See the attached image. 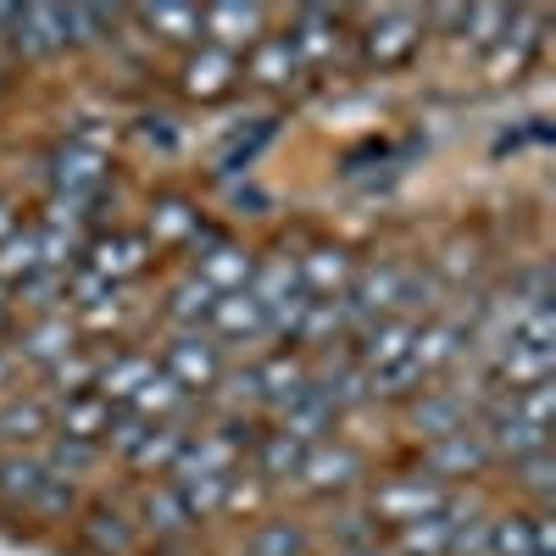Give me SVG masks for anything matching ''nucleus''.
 <instances>
[{
	"label": "nucleus",
	"mask_w": 556,
	"mask_h": 556,
	"mask_svg": "<svg viewBox=\"0 0 556 556\" xmlns=\"http://www.w3.org/2000/svg\"><path fill=\"white\" fill-rule=\"evenodd\" d=\"M0 329H7V301H0Z\"/></svg>",
	"instance_id": "42"
},
{
	"label": "nucleus",
	"mask_w": 556,
	"mask_h": 556,
	"mask_svg": "<svg viewBox=\"0 0 556 556\" xmlns=\"http://www.w3.org/2000/svg\"><path fill=\"white\" fill-rule=\"evenodd\" d=\"M285 39H290L295 62H329L334 45H340V23L329 12H301L295 17V34H285Z\"/></svg>",
	"instance_id": "14"
},
{
	"label": "nucleus",
	"mask_w": 556,
	"mask_h": 556,
	"mask_svg": "<svg viewBox=\"0 0 556 556\" xmlns=\"http://www.w3.org/2000/svg\"><path fill=\"white\" fill-rule=\"evenodd\" d=\"M295 51H290V39L285 34H262L256 45H251V78H262V84H290L295 78Z\"/></svg>",
	"instance_id": "20"
},
{
	"label": "nucleus",
	"mask_w": 556,
	"mask_h": 556,
	"mask_svg": "<svg viewBox=\"0 0 556 556\" xmlns=\"http://www.w3.org/2000/svg\"><path fill=\"white\" fill-rule=\"evenodd\" d=\"M267 134H273V123H256V134H251V139L240 134L235 146H228V151L217 156V173H240V167H245V162H251V156L262 151V139H267Z\"/></svg>",
	"instance_id": "37"
},
{
	"label": "nucleus",
	"mask_w": 556,
	"mask_h": 556,
	"mask_svg": "<svg viewBox=\"0 0 556 556\" xmlns=\"http://www.w3.org/2000/svg\"><path fill=\"white\" fill-rule=\"evenodd\" d=\"M45 479H51V468H45L39 456H23V451L0 456V501H7V506H34Z\"/></svg>",
	"instance_id": "13"
},
{
	"label": "nucleus",
	"mask_w": 556,
	"mask_h": 556,
	"mask_svg": "<svg viewBox=\"0 0 556 556\" xmlns=\"http://www.w3.org/2000/svg\"><path fill=\"white\" fill-rule=\"evenodd\" d=\"M484 445H490V456L501 451V456H529V451H540V445H551L545 440V429H534V424H523V417L513 412V401L506 406H495L490 412V429H484Z\"/></svg>",
	"instance_id": "10"
},
{
	"label": "nucleus",
	"mask_w": 556,
	"mask_h": 556,
	"mask_svg": "<svg viewBox=\"0 0 556 556\" xmlns=\"http://www.w3.org/2000/svg\"><path fill=\"white\" fill-rule=\"evenodd\" d=\"M201 228V217L184 206V201H162L156 206V217H151V235H156V245H178V240H190Z\"/></svg>",
	"instance_id": "33"
},
{
	"label": "nucleus",
	"mask_w": 556,
	"mask_h": 556,
	"mask_svg": "<svg viewBox=\"0 0 556 556\" xmlns=\"http://www.w3.org/2000/svg\"><path fill=\"white\" fill-rule=\"evenodd\" d=\"M301 479L317 490V495H329V490H345L362 479V456L345 451V445H312L306 462H301Z\"/></svg>",
	"instance_id": "5"
},
{
	"label": "nucleus",
	"mask_w": 556,
	"mask_h": 556,
	"mask_svg": "<svg viewBox=\"0 0 556 556\" xmlns=\"http://www.w3.org/2000/svg\"><path fill=\"white\" fill-rule=\"evenodd\" d=\"M417 39H424V17L417 12H379L362 34V51L374 67H401V62H412Z\"/></svg>",
	"instance_id": "1"
},
{
	"label": "nucleus",
	"mask_w": 556,
	"mask_h": 556,
	"mask_svg": "<svg viewBox=\"0 0 556 556\" xmlns=\"http://www.w3.org/2000/svg\"><path fill=\"white\" fill-rule=\"evenodd\" d=\"M184 401H190V395H184V390H178V384H173L167 374H151L146 384L134 390L128 412H134V417H146V424H151V417H156V424H162V417H173V412H178Z\"/></svg>",
	"instance_id": "23"
},
{
	"label": "nucleus",
	"mask_w": 556,
	"mask_h": 556,
	"mask_svg": "<svg viewBox=\"0 0 556 556\" xmlns=\"http://www.w3.org/2000/svg\"><path fill=\"white\" fill-rule=\"evenodd\" d=\"M178 451H184V434L173 424H151L146 440L128 451V462H134V468H167V462H178Z\"/></svg>",
	"instance_id": "30"
},
{
	"label": "nucleus",
	"mask_w": 556,
	"mask_h": 556,
	"mask_svg": "<svg viewBox=\"0 0 556 556\" xmlns=\"http://www.w3.org/2000/svg\"><path fill=\"white\" fill-rule=\"evenodd\" d=\"M235 73H240V62L228 51H201L190 67H184V89L201 96V101H212V96H223V89L235 84Z\"/></svg>",
	"instance_id": "17"
},
{
	"label": "nucleus",
	"mask_w": 556,
	"mask_h": 556,
	"mask_svg": "<svg viewBox=\"0 0 556 556\" xmlns=\"http://www.w3.org/2000/svg\"><path fill=\"white\" fill-rule=\"evenodd\" d=\"M518 473H523V484H529L540 501H551V445H540V451L518 456Z\"/></svg>",
	"instance_id": "36"
},
{
	"label": "nucleus",
	"mask_w": 556,
	"mask_h": 556,
	"mask_svg": "<svg viewBox=\"0 0 556 556\" xmlns=\"http://www.w3.org/2000/svg\"><path fill=\"white\" fill-rule=\"evenodd\" d=\"M84 540H89V551H101V556H123V551L134 545V529H128L123 513H112V506H96V513L84 518Z\"/></svg>",
	"instance_id": "21"
},
{
	"label": "nucleus",
	"mask_w": 556,
	"mask_h": 556,
	"mask_svg": "<svg viewBox=\"0 0 556 556\" xmlns=\"http://www.w3.org/2000/svg\"><path fill=\"white\" fill-rule=\"evenodd\" d=\"M151 379V362L146 356H117V362H106V367H96V395L101 401H134V390Z\"/></svg>",
	"instance_id": "18"
},
{
	"label": "nucleus",
	"mask_w": 556,
	"mask_h": 556,
	"mask_svg": "<svg viewBox=\"0 0 556 556\" xmlns=\"http://www.w3.org/2000/svg\"><path fill=\"white\" fill-rule=\"evenodd\" d=\"M351 256L345 251H317L306 267H301V278H306V285L312 290H340V285H351Z\"/></svg>",
	"instance_id": "34"
},
{
	"label": "nucleus",
	"mask_w": 556,
	"mask_h": 556,
	"mask_svg": "<svg viewBox=\"0 0 556 556\" xmlns=\"http://www.w3.org/2000/svg\"><path fill=\"white\" fill-rule=\"evenodd\" d=\"M12 17H17V7H0V28L12 34Z\"/></svg>",
	"instance_id": "39"
},
{
	"label": "nucleus",
	"mask_w": 556,
	"mask_h": 556,
	"mask_svg": "<svg viewBox=\"0 0 556 556\" xmlns=\"http://www.w3.org/2000/svg\"><path fill=\"white\" fill-rule=\"evenodd\" d=\"M312 540L301 523H262L256 540H251V556H306Z\"/></svg>",
	"instance_id": "31"
},
{
	"label": "nucleus",
	"mask_w": 556,
	"mask_h": 556,
	"mask_svg": "<svg viewBox=\"0 0 556 556\" xmlns=\"http://www.w3.org/2000/svg\"><path fill=\"white\" fill-rule=\"evenodd\" d=\"M45 434H51V412H45L39 401H12L0 406V445H39Z\"/></svg>",
	"instance_id": "15"
},
{
	"label": "nucleus",
	"mask_w": 556,
	"mask_h": 556,
	"mask_svg": "<svg viewBox=\"0 0 556 556\" xmlns=\"http://www.w3.org/2000/svg\"><path fill=\"white\" fill-rule=\"evenodd\" d=\"M251 273H256V267H251V256H245V251L217 245V251L201 262V273H195V278H206V285H212L217 295H235V290H245V285H251Z\"/></svg>",
	"instance_id": "19"
},
{
	"label": "nucleus",
	"mask_w": 556,
	"mask_h": 556,
	"mask_svg": "<svg viewBox=\"0 0 556 556\" xmlns=\"http://www.w3.org/2000/svg\"><path fill=\"white\" fill-rule=\"evenodd\" d=\"M412 345H417V323H406V317H384V323H374V329H367L362 367L384 374V367H395V362L412 356Z\"/></svg>",
	"instance_id": "9"
},
{
	"label": "nucleus",
	"mask_w": 556,
	"mask_h": 556,
	"mask_svg": "<svg viewBox=\"0 0 556 556\" xmlns=\"http://www.w3.org/2000/svg\"><path fill=\"white\" fill-rule=\"evenodd\" d=\"M139 262H146V245H139V240H101L96 245V273H106V278H123Z\"/></svg>",
	"instance_id": "35"
},
{
	"label": "nucleus",
	"mask_w": 556,
	"mask_h": 556,
	"mask_svg": "<svg viewBox=\"0 0 556 556\" xmlns=\"http://www.w3.org/2000/svg\"><path fill=\"white\" fill-rule=\"evenodd\" d=\"M501 374L513 379V390H529V384H540V379H551V351L545 345H506V356H501Z\"/></svg>",
	"instance_id": "27"
},
{
	"label": "nucleus",
	"mask_w": 556,
	"mask_h": 556,
	"mask_svg": "<svg viewBox=\"0 0 556 556\" xmlns=\"http://www.w3.org/2000/svg\"><path fill=\"white\" fill-rule=\"evenodd\" d=\"M379 513L401 529V523H417V518H434V513H445V495H440L429 479H401V484L379 490Z\"/></svg>",
	"instance_id": "6"
},
{
	"label": "nucleus",
	"mask_w": 556,
	"mask_h": 556,
	"mask_svg": "<svg viewBox=\"0 0 556 556\" xmlns=\"http://www.w3.org/2000/svg\"><path fill=\"white\" fill-rule=\"evenodd\" d=\"M39 273V235H7L0 240V285H28Z\"/></svg>",
	"instance_id": "28"
},
{
	"label": "nucleus",
	"mask_w": 556,
	"mask_h": 556,
	"mask_svg": "<svg viewBox=\"0 0 556 556\" xmlns=\"http://www.w3.org/2000/svg\"><path fill=\"white\" fill-rule=\"evenodd\" d=\"M139 23L156 28L162 39H195L201 34V7H173V0H162V7H139Z\"/></svg>",
	"instance_id": "26"
},
{
	"label": "nucleus",
	"mask_w": 556,
	"mask_h": 556,
	"mask_svg": "<svg viewBox=\"0 0 556 556\" xmlns=\"http://www.w3.org/2000/svg\"><path fill=\"white\" fill-rule=\"evenodd\" d=\"M12 39H17V51H28V56H51V51L67 45V12L62 7H17Z\"/></svg>",
	"instance_id": "4"
},
{
	"label": "nucleus",
	"mask_w": 556,
	"mask_h": 556,
	"mask_svg": "<svg viewBox=\"0 0 556 556\" xmlns=\"http://www.w3.org/2000/svg\"><path fill=\"white\" fill-rule=\"evenodd\" d=\"M212 306H217V290L206 285V278H190V285L173 290L167 317H173V323H212Z\"/></svg>",
	"instance_id": "32"
},
{
	"label": "nucleus",
	"mask_w": 556,
	"mask_h": 556,
	"mask_svg": "<svg viewBox=\"0 0 556 556\" xmlns=\"http://www.w3.org/2000/svg\"><path fill=\"white\" fill-rule=\"evenodd\" d=\"M201 34H212V51H245V45L262 39V12L256 7H240V0H228V7H201Z\"/></svg>",
	"instance_id": "3"
},
{
	"label": "nucleus",
	"mask_w": 556,
	"mask_h": 556,
	"mask_svg": "<svg viewBox=\"0 0 556 556\" xmlns=\"http://www.w3.org/2000/svg\"><path fill=\"white\" fill-rule=\"evenodd\" d=\"M484 462H490V445H484V434H473V429H456V434L434 440V468H440V473H479Z\"/></svg>",
	"instance_id": "16"
},
{
	"label": "nucleus",
	"mask_w": 556,
	"mask_h": 556,
	"mask_svg": "<svg viewBox=\"0 0 556 556\" xmlns=\"http://www.w3.org/2000/svg\"><path fill=\"white\" fill-rule=\"evenodd\" d=\"M106 429H112V401H101L96 390H78V395H67V412H62V434L67 440H106Z\"/></svg>",
	"instance_id": "12"
},
{
	"label": "nucleus",
	"mask_w": 556,
	"mask_h": 556,
	"mask_svg": "<svg viewBox=\"0 0 556 556\" xmlns=\"http://www.w3.org/2000/svg\"><path fill=\"white\" fill-rule=\"evenodd\" d=\"M217 374H223V362H217V345H206V340H178L173 356H167V379L184 395H190V390H212Z\"/></svg>",
	"instance_id": "8"
},
{
	"label": "nucleus",
	"mask_w": 556,
	"mask_h": 556,
	"mask_svg": "<svg viewBox=\"0 0 556 556\" xmlns=\"http://www.w3.org/2000/svg\"><path fill=\"white\" fill-rule=\"evenodd\" d=\"M212 329L228 334V340H245V334H267V306L251 295V290H235V295H217L212 306Z\"/></svg>",
	"instance_id": "11"
},
{
	"label": "nucleus",
	"mask_w": 556,
	"mask_h": 556,
	"mask_svg": "<svg viewBox=\"0 0 556 556\" xmlns=\"http://www.w3.org/2000/svg\"><path fill=\"white\" fill-rule=\"evenodd\" d=\"M51 178H56V190H67L78 201V195H89V190L106 184V156L96 146H62L56 162H51Z\"/></svg>",
	"instance_id": "7"
},
{
	"label": "nucleus",
	"mask_w": 556,
	"mask_h": 556,
	"mask_svg": "<svg viewBox=\"0 0 556 556\" xmlns=\"http://www.w3.org/2000/svg\"><path fill=\"white\" fill-rule=\"evenodd\" d=\"M484 551H490V556H556L551 513H534V518H495V523H484Z\"/></svg>",
	"instance_id": "2"
},
{
	"label": "nucleus",
	"mask_w": 556,
	"mask_h": 556,
	"mask_svg": "<svg viewBox=\"0 0 556 556\" xmlns=\"http://www.w3.org/2000/svg\"><path fill=\"white\" fill-rule=\"evenodd\" d=\"M256 456H262V479H273V484H285V479H301V462H306V445H301V440H290V434H267Z\"/></svg>",
	"instance_id": "25"
},
{
	"label": "nucleus",
	"mask_w": 556,
	"mask_h": 556,
	"mask_svg": "<svg viewBox=\"0 0 556 556\" xmlns=\"http://www.w3.org/2000/svg\"><path fill=\"white\" fill-rule=\"evenodd\" d=\"M12 379V356H0V384H7Z\"/></svg>",
	"instance_id": "41"
},
{
	"label": "nucleus",
	"mask_w": 556,
	"mask_h": 556,
	"mask_svg": "<svg viewBox=\"0 0 556 556\" xmlns=\"http://www.w3.org/2000/svg\"><path fill=\"white\" fill-rule=\"evenodd\" d=\"M146 523H151L156 534H184V529L195 523V518H190V506H184V495H178V484L146 495Z\"/></svg>",
	"instance_id": "29"
},
{
	"label": "nucleus",
	"mask_w": 556,
	"mask_h": 556,
	"mask_svg": "<svg viewBox=\"0 0 556 556\" xmlns=\"http://www.w3.org/2000/svg\"><path fill=\"white\" fill-rule=\"evenodd\" d=\"M345 556H384L379 545H356V551H345Z\"/></svg>",
	"instance_id": "40"
},
{
	"label": "nucleus",
	"mask_w": 556,
	"mask_h": 556,
	"mask_svg": "<svg viewBox=\"0 0 556 556\" xmlns=\"http://www.w3.org/2000/svg\"><path fill=\"white\" fill-rule=\"evenodd\" d=\"M7 235H17V228H12V206L0 201V240H7Z\"/></svg>",
	"instance_id": "38"
},
{
	"label": "nucleus",
	"mask_w": 556,
	"mask_h": 556,
	"mask_svg": "<svg viewBox=\"0 0 556 556\" xmlns=\"http://www.w3.org/2000/svg\"><path fill=\"white\" fill-rule=\"evenodd\" d=\"M78 345H73V329H67V317H45L39 329L23 340V356L28 362H39V367H56L62 356H73Z\"/></svg>",
	"instance_id": "22"
},
{
	"label": "nucleus",
	"mask_w": 556,
	"mask_h": 556,
	"mask_svg": "<svg viewBox=\"0 0 556 556\" xmlns=\"http://www.w3.org/2000/svg\"><path fill=\"white\" fill-rule=\"evenodd\" d=\"M401 551L406 556H451V513L401 523Z\"/></svg>",
	"instance_id": "24"
}]
</instances>
